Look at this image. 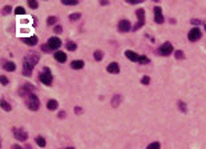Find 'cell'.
Wrapping results in <instances>:
<instances>
[{"label": "cell", "mask_w": 206, "mask_h": 149, "mask_svg": "<svg viewBox=\"0 0 206 149\" xmlns=\"http://www.w3.org/2000/svg\"><path fill=\"white\" fill-rule=\"evenodd\" d=\"M61 44H63V41L60 40L57 36H52L47 41V47L49 49V52H52V51H56V49H59L60 47H61Z\"/></svg>", "instance_id": "8992f818"}, {"label": "cell", "mask_w": 206, "mask_h": 149, "mask_svg": "<svg viewBox=\"0 0 206 149\" xmlns=\"http://www.w3.org/2000/svg\"><path fill=\"white\" fill-rule=\"evenodd\" d=\"M100 4H101V6H108L109 2H107V0H103V2H100Z\"/></svg>", "instance_id": "b9f144b4"}, {"label": "cell", "mask_w": 206, "mask_h": 149, "mask_svg": "<svg viewBox=\"0 0 206 149\" xmlns=\"http://www.w3.org/2000/svg\"><path fill=\"white\" fill-rule=\"evenodd\" d=\"M15 13L16 15H24L26 13V9H24L23 7H16L15 8Z\"/></svg>", "instance_id": "1f68e13d"}, {"label": "cell", "mask_w": 206, "mask_h": 149, "mask_svg": "<svg viewBox=\"0 0 206 149\" xmlns=\"http://www.w3.org/2000/svg\"><path fill=\"white\" fill-rule=\"evenodd\" d=\"M128 3L129 4H140V3H142V0H128Z\"/></svg>", "instance_id": "74e56055"}, {"label": "cell", "mask_w": 206, "mask_h": 149, "mask_svg": "<svg viewBox=\"0 0 206 149\" xmlns=\"http://www.w3.org/2000/svg\"><path fill=\"white\" fill-rule=\"evenodd\" d=\"M13 136L17 141H27L28 140V133L23 128H13Z\"/></svg>", "instance_id": "52a82bcc"}, {"label": "cell", "mask_w": 206, "mask_h": 149, "mask_svg": "<svg viewBox=\"0 0 206 149\" xmlns=\"http://www.w3.org/2000/svg\"><path fill=\"white\" fill-rule=\"evenodd\" d=\"M61 3L64 4V6H77L79 4L77 0H63Z\"/></svg>", "instance_id": "83f0119b"}, {"label": "cell", "mask_w": 206, "mask_h": 149, "mask_svg": "<svg viewBox=\"0 0 206 149\" xmlns=\"http://www.w3.org/2000/svg\"><path fill=\"white\" fill-rule=\"evenodd\" d=\"M65 116H67V113H65L64 111L59 112V118H65Z\"/></svg>", "instance_id": "f35d334b"}, {"label": "cell", "mask_w": 206, "mask_h": 149, "mask_svg": "<svg viewBox=\"0 0 206 149\" xmlns=\"http://www.w3.org/2000/svg\"><path fill=\"white\" fill-rule=\"evenodd\" d=\"M136 16H137V24L132 28L133 31H137V29H140L145 24V9L138 8L137 11H136Z\"/></svg>", "instance_id": "5b68a950"}, {"label": "cell", "mask_w": 206, "mask_h": 149, "mask_svg": "<svg viewBox=\"0 0 206 149\" xmlns=\"http://www.w3.org/2000/svg\"><path fill=\"white\" fill-rule=\"evenodd\" d=\"M107 71L109 72V73H114V74H117V73H120V65L117 63H110L109 65L107 67Z\"/></svg>", "instance_id": "5bb4252c"}, {"label": "cell", "mask_w": 206, "mask_h": 149, "mask_svg": "<svg viewBox=\"0 0 206 149\" xmlns=\"http://www.w3.org/2000/svg\"><path fill=\"white\" fill-rule=\"evenodd\" d=\"M178 107H180V109L182 112H186L188 111V108H186V104H185L184 101H178Z\"/></svg>", "instance_id": "d6a6232c"}, {"label": "cell", "mask_w": 206, "mask_h": 149, "mask_svg": "<svg viewBox=\"0 0 206 149\" xmlns=\"http://www.w3.org/2000/svg\"><path fill=\"white\" fill-rule=\"evenodd\" d=\"M39 80L41 81L44 85H52V81H53V76H52V73H51V69H49L48 67H44L41 69V72L39 73Z\"/></svg>", "instance_id": "7a4b0ae2"}, {"label": "cell", "mask_w": 206, "mask_h": 149, "mask_svg": "<svg viewBox=\"0 0 206 149\" xmlns=\"http://www.w3.org/2000/svg\"><path fill=\"white\" fill-rule=\"evenodd\" d=\"M192 24H194V26H199L201 24V20H195V19H192V22H190Z\"/></svg>", "instance_id": "ab89813d"}, {"label": "cell", "mask_w": 206, "mask_h": 149, "mask_svg": "<svg viewBox=\"0 0 206 149\" xmlns=\"http://www.w3.org/2000/svg\"><path fill=\"white\" fill-rule=\"evenodd\" d=\"M121 101H122V97L121 96H120V95H114L112 97V101H110V104H112L113 108H118V105L121 104Z\"/></svg>", "instance_id": "ac0fdd59"}, {"label": "cell", "mask_w": 206, "mask_h": 149, "mask_svg": "<svg viewBox=\"0 0 206 149\" xmlns=\"http://www.w3.org/2000/svg\"><path fill=\"white\" fill-rule=\"evenodd\" d=\"M125 56H127L130 61H134V63H138V59H140V55L136 53L133 51H130V49H128V51H125Z\"/></svg>", "instance_id": "4fadbf2b"}, {"label": "cell", "mask_w": 206, "mask_h": 149, "mask_svg": "<svg viewBox=\"0 0 206 149\" xmlns=\"http://www.w3.org/2000/svg\"><path fill=\"white\" fill-rule=\"evenodd\" d=\"M47 108L49 109V111H56V109L59 108V103H57V100H53V99L48 100V101H47Z\"/></svg>", "instance_id": "e0dca14e"}, {"label": "cell", "mask_w": 206, "mask_h": 149, "mask_svg": "<svg viewBox=\"0 0 206 149\" xmlns=\"http://www.w3.org/2000/svg\"><path fill=\"white\" fill-rule=\"evenodd\" d=\"M56 23H57V17L56 16H49L47 19V24H48V26H56Z\"/></svg>", "instance_id": "484cf974"}, {"label": "cell", "mask_w": 206, "mask_h": 149, "mask_svg": "<svg viewBox=\"0 0 206 149\" xmlns=\"http://www.w3.org/2000/svg\"><path fill=\"white\" fill-rule=\"evenodd\" d=\"M65 47H67V49H68V51H76V49H77V44L76 43H74V41H68L67 44H65Z\"/></svg>", "instance_id": "7402d4cb"}, {"label": "cell", "mask_w": 206, "mask_h": 149, "mask_svg": "<svg viewBox=\"0 0 206 149\" xmlns=\"http://www.w3.org/2000/svg\"><path fill=\"white\" fill-rule=\"evenodd\" d=\"M93 57H94V60H96V61H101L103 59H104V53H103V51H100V49L94 51Z\"/></svg>", "instance_id": "44dd1931"}, {"label": "cell", "mask_w": 206, "mask_h": 149, "mask_svg": "<svg viewBox=\"0 0 206 149\" xmlns=\"http://www.w3.org/2000/svg\"><path fill=\"white\" fill-rule=\"evenodd\" d=\"M26 149H32V147H31V145H27V147H26Z\"/></svg>", "instance_id": "7bdbcfd3"}, {"label": "cell", "mask_w": 206, "mask_h": 149, "mask_svg": "<svg viewBox=\"0 0 206 149\" xmlns=\"http://www.w3.org/2000/svg\"><path fill=\"white\" fill-rule=\"evenodd\" d=\"M146 149H161V144L158 141H154V142H150L149 145L146 147Z\"/></svg>", "instance_id": "d4e9b609"}, {"label": "cell", "mask_w": 206, "mask_h": 149, "mask_svg": "<svg viewBox=\"0 0 206 149\" xmlns=\"http://www.w3.org/2000/svg\"><path fill=\"white\" fill-rule=\"evenodd\" d=\"M12 12V7L11 6H4L3 9H2V15L3 16H7V15H9Z\"/></svg>", "instance_id": "cb8c5ba5"}, {"label": "cell", "mask_w": 206, "mask_h": 149, "mask_svg": "<svg viewBox=\"0 0 206 149\" xmlns=\"http://www.w3.org/2000/svg\"><path fill=\"white\" fill-rule=\"evenodd\" d=\"M132 29V24L127 19H122V20L118 22V31L120 32H129Z\"/></svg>", "instance_id": "8fae6325"}, {"label": "cell", "mask_w": 206, "mask_h": 149, "mask_svg": "<svg viewBox=\"0 0 206 149\" xmlns=\"http://www.w3.org/2000/svg\"><path fill=\"white\" fill-rule=\"evenodd\" d=\"M0 81H2L3 85H7V84L9 83V80L7 79V76H3V74H2V76H0Z\"/></svg>", "instance_id": "d590c367"}, {"label": "cell", "mask_w": 206, "mask_h": 149, "mask_svg": "<svg viewBox=\"0 0 206 149\" xmlns=\"http://www.w3.org/2000/svg\"><path fill=\"white\" fill-rule=\"evenodd\" d=\"M11 149H23V148L20 147L19 144H13V145H11Z\"/></svg>", "instance_id": "60d3db41"}, {"label": "cell", "mask_w": 206, "mask_h": 149, "mask_svg": "<svg viewBox=\"0 0 206 149\" xmlns=\"http://www.w3.org/2000/svg\"><path fill=\"white\" fill-rule=\"evenodd\" d=\"M61 32H63V27L61 26H59V24H57V26L53 27V33H61Z\"/></svg>", "instance_id": "836d02e7"}, {"label": "cell", "mask_w": 206, "mask_h": 149, "mask_svg": "<svg viewBox=\"0 0 206 149\" xmlns=\"http://www.w3.org/2000/svg\"><path fill=\"white\" fill-rule=\"evenodd\" d=\"M149 83H150V77L149 76H144L141 79V84H144V85H148Z\"/></svg>", "instance_id": "e575fe53"}, {"label": "cell", "mask_w": 206, "mask_h": 149, "mask_svg": "<svg viewBox=\"0 0 206 149\" xmlns=\"http://www.w3.org/2000/svg\"><path fill=\"white\" fill-rule=\"evenodd\" d=\"M205 29H206V24H205Z\"/></svg>", "instance_id": "f6af8a7d"}, {"label": "cell", "mask_w": 206, "mask_h": 149, "mask_svg": "<svg viewBox=\"0 0 206 149\" xmlns=\"http://www.w3.org/2000/svg\"><path fill=\"white\" fill-rule=\"evenodd\" d=\"M150 60L146 57V56H144V55H140V59H138V63L140 64H148Z\"/></svg>", "instance_id": "4dcf8cb0"}, {"label": "cell", "mask_w": 206, "mask_h": 149, "mask_svg": "<svg viewBox=\"0 0 206 149\" xmlns=\"http://www.w3.org/2000/svg\"><path fill=\"white\" fill-rule=\"evenodd\" d=\"M3 69L4 71H7V72H13L15 69H16V64H15L13 61H4Z\"/></svg>", "instance_id": "9a60e30c"}, {"label": "cell", "mask_w": 206, "mask_h": 149, "mask_svg": "<svg viewBox=\"0 0 206 149\" xmlns=\"http://www.w3.org/2000/svg\"><path fill=\"white\" fill-rule=\"evenodd\" d=\"M0 105H2L3 111H6V112H11V109H12L11 104H9V103H7L6 100H4V99H2V100H0Z\"/></svg>", "instance_id": "ffe728a7"}, {"label": "cell", "mask_w": 206, "mask_h": 149, "mask_svg": "<svg viewBox=\"0 0 206 149\" xmlns=\"http://www.w3.org/2000/svg\"><path fill=\"white\" fill-rule=\"evenodd\" d=\"M201 36H202V33H201V31H199V28H193V29H190L189 31V33H188V39L190 41H197V40H199L201 39Z\"/></svg>", "instance_id": "9c48e42d"}, {"label": "cell", "mask_w": 206, "mask_h": 149, "mask_svg": "<svg viewBox=\"0 0 206 149\" xmlns=\"http://www.w3.org/2000/svg\"><path fill=\"white\" fill-rule=\"evenodd\" d=\"M55 59H56V61H59V63H65L67 61V55H65L64 52H61V51H57V52H55Z\"/></svg>", "instance_id": "2e32d148"}, {"label": "cell", "mask_w": 206, "mask_h": 149, "mask_svg": "<svg viewBox=\"0 0 206 149\" xmlns=\"http://www.w3.org/2000/svg\"><path fill=\"white\" fill-rule=\"evenodd\" d=\"M22 41L24 44H27V46H29V47H33L39 43V39H37V36H35L33 35V36H29V37H22Z\"/></svg>", "instance_id": "7c38bea8"}, {"label": "cell", "mask_w": 206, "mask_h": 149, "mask_svg": "<svg viewBox=\"0 0 206 149\" xmlns=\"http://www.w3.org/2000/svg\"><path fill=\"white\" fill-rule=\"evenodd\" d=\"M74 113H76V115H81V113H83L81 107H76V108H74Z\"/></svg>", "instance_id": "8d00e7d4"}, {"label": "cell", "mask_w": 206, "mask_h": 149, "mask_svg": "<svg viewBox=\"0 0 206 149\" xmlns=\"http://www.w3.org/2000/svg\"><path fill=\"white\" fill-rule=\"evenodd\" d=\"M80 17H81V13H80V12H76V13H71V15H69V20H71V22H76V20H79Z\"/></svg>", "instance_id": "4316f807"}, {"label": "cell", "mask_w": 206, "mask_h": 149, "mask_svg": "<svg viewBox=\"0 0 206 149\" xmlns=\"http://www.w3.org/2000/svg\"><path fill=\"white\" fill-rule=\"evenodd\" d=\"M40 60V56L36 52L27 53L23 59V74L24 76H31L35 67L37 65V63Z\"/></svg>", "instance_id": "6da1fadb"}, {"label": "cell", "mask_w": 206, "mask_h": 149, "mask_svg": "<svg viewBox=\"0 0 206 149\" xmlns=\"http://www.w3.org/2000/svg\"><path fill=\"white\" fill-rule=\"evenodd\" d=\"M28 7L32 8V9H37L39 8V3L35 2V0H29V2H28Z\"/></svg>", "instance_id": "f546056e"}, {"label": "cell", "mask_w": 206, "mask_h": 149, "mask_svg": "<svg viewBox=\"0 0 206 149\" xmlns=\"http://www.w3.org/2000/svg\"><path fill=\"white\" fill-rule=\"evenodd\" d=\"M35 91H36L35 85H32L31 83H26V84H23V85L19 88L17 93H19V96H20V97L27 99V96H29L31 93H35Z\"/></svg>", "instance_id": "277c9868"}, {"label": "cell", "mask_w": 206, "mask_h": 149, "mask_svg": "<svg viewBox=\"0 0 206 149\" xmlns=\"http://www.w3.org/2000/svg\"><path fill=\"white\" fill-rule=\"evenodd\" d=\"M65 149H74V148H65Z\"/></svg>", "instance_id": "ee69618b"}, {"label": "cell", "mask_w": 206, "mask_h": 149, "mask_svg": "<svg viewBox=\"0 0 206 149\" xmlns=\"http://www.w3.org/2000/svg\"><path fill=\"white\" fill-rule=\"evenodd\" d=\"M71 68L72 69H83L84 68V61L83 60H73L71 63Z\"/></svg>", "instance_id": "d6986e66"}, {"label": "cell", "mask_w": 206, "mask_h": 149, "mask_svg": "<svg viewBox=\"0 0 206 149\" xmlns=\"http://www.w3.org/2000/svg\"><path fill=\"white\" fill-rule=\"evenodd\" d=\"M153 12H154V22L157 24H162L164 23V15H162V9L161 7L156 6L153 8Z\"/></svg>", "instance_id": "30bf717a"}, {"label": "cell", "mask_w": 206, "mask_h": 149, "mask_svg": "<svg viewBox=\"0 0 206 149\" xmlns=\"http://www.w3.org/2000/svg\"><path fill=\"white\" fill-rule=\"evenodd\" d=\"M36 144L40 147V148H44L45 145H47V142H45V138L43 136H37L36 137Z\"/></svg>", "instance_id": "603a6c76"}, {"label": "cell", "mask_w": 206, "mask_h": 149, "mask_svg": "<svg viewBox=\"0 0 206 149\" xmlns=\"http://www.w3.org/2000/svg\"><path fill=\"white\" fill-rule=\"evenodd\" d=\"M157 52H158L160 56H169V55L173 53V46L169 41H166V43H164L162 46L158 48Z\"/></svg>", "instance_id": "ba28073f"}, {"label": "cell", "mask_w": 206, "mask_h": 149, "mask_svg": "<svg viewBox=\"0 0 206 149\" xmlns=\"http://www.w3.org/2000/svg\"><path fill=\"white\" fill-rule=\"evenodd\" d=\"M174 56H175V59H178V60H184V59H185L184 52H182V51H180V49L174 52Z\"/></svg>", "instance_id": "f1b7e54d"}, {"label": "cell", "mask_w": 206, "mask_h": 149, "mask_svg": "<svg viewBox=\"0 0 206 149\" xmlns=\"http://www.w3.org/2000/svg\"><path fill=\"white\" fill-rule=\"evenodd\" d=\"M26 105L28 107V109H31V111L36 112L37 109L40 108V100H39V97L35 95V93H31V95L27 96V99H26Z\"/></svg>", "instance_id": "3957f363"}]
</instances>
